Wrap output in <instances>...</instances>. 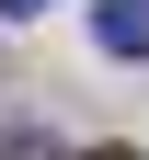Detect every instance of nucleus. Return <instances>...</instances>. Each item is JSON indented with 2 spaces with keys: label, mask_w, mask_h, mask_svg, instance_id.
Masks as SVG:
<instances>
[{
  "label": "nucleus",
  "mask_w": 149,
  "mask_h": 160,
  "mask_svg": "<svg viewBox=\"0 0 149 160\" xmlns=\"http://www.w3.org/2000/svg\"><path fill=\"white\" fill-rule=\"evenodd\" d=\"M92 34H103L115 57H149V0H103V12H92Z\"/></svg>",
  "instance_id": "obj_1"
},
{
  "label": "nucleus",
  "mask_w": 149,
  "mask_h": 160,
  "mask_svg": "<svg viewBox=\"0 0 149 160\" xmlns=\"http://www.w3.org/2000/svg\"><path fill=\"white\" fill-rule=\"evenodd\" d=\"M92 160H126V149H92Z\"/></svg>",
  "instance_id": "obj_3"
},
{
  "label": "nucleus",
  "mask_w": 149,
  "mask_h": 160,
  "mask_svg": "<svg viewBox=\"0 0 149 160\" xmlns=\"http://www.w3.org/2000/svg\"><path fill=\"white\" fill-rule=\"evenodd\" d=\"M35 12H46V0H0V23H35Z\"/></svg>",
  "instance_id": "obj_2"
}]
</instances>
